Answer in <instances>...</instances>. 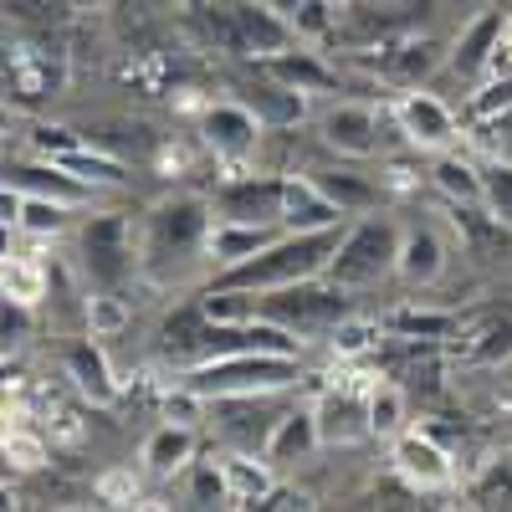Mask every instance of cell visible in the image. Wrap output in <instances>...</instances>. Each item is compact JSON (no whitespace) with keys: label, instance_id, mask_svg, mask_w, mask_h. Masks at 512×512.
Wrapping results in <instances>:
<instances>
[{"label":"cell","instance_id":"6da1fadb","mask_svg":"<svg viewBox=\"0 0 512 512\" xmlns=\"http://www.w3.org/2000/svg\"><path fill=\"white\" fill-rule=\"evenodd\" d=\"M338 231H344V226L277 231L256 256H246V262L216 272V282H226V287H246V292H267V287H292V282L323 277L328 256H333V246H338Z\"/></svg>","mask_w":512,"mask_h":512},{"label":"cell","instance_id":"7a4b0ae2","mask_svg":"<svg viewBox=\"0 0 512 512\" xmlns=\"http://www.w3.org/2000/svg\"><path fill=\"white\" fill-rule=\"evenodd\" d=\"M395 256H400V221L384 216V210H364V216L344 221L323 277L344 292H369L395 277Z\"/></svg>","mask_w":512,"mask_h":512},{"label":"cell","instance_id":"3957f363","mask_svg":"<svg viewBox=\"0 0 512 512\" xmlns=\"http://www.w3.org/2000/svg\"><path fill=\"white\" fill-rule=\"evenodd\" d=\"M205 231H210V200L200 195H169L139 221V267L149 272H180L205 262Z\"/></svg>","mask_w":512,"mask_h":512},{"label":"cell","instance_id":"277c9868","mask_svg":"<svg viewBox=\"0 0 512 512\" xmlns=\"http://www.w3.org/2000/svg\"><path fill=\"white\" fill-rule=\"evenodd\" d=\"M303 379V354H216V359H195L185 364L180 384L200 400H221V395H287Z\"/></svg>","mask_w":512,"mask_h":512},{"label":"cell","instance_id":"5b68a950","mask_svg":"<svg viewBox=\"0 0 512 512\" xmlns=\"http://www.w3.org/2000/svg\"><path fill=\"white\" fill-rule=\"evenodd\" d=\"M77 267L88 272V282L98 292H118L139 272V226H134V216H123V210L88 216V226L77 231Z\"/></svg>","mask_w":512,"mask_h":512},{"label":"cell","instance_id":"8992f818","mask_svg":"<svg viewBox=\"0 0 512 512\" xmlns=\"http://www.w3.org/2000/svg\"><path fill=\"white\" fill-rule=\"evenodd\" d=\"M256 318H272V323L292 328L297 338H328L333 323L349 318V292L333 287L328 277L267 287V292H256Z\"/></svg>","mask_w":512,"mask_h":512},{"label":"cell","instance_id":"52a82bcc","mask_svg":"<svg viewBox=\"0 0 512 512\" xmlns=\"http://www.w3.org/2000/svg\"><path fill=\"white\" fill-rule=\"evenodd\" d=\"M395 128H400V144L415 149V154H441V149H456L461 139V118L446 98L425 93V88H405L390 108Z\"/></svg>","mask_w":512,"mask_h":512},{"label":"cell","instance_id":"ba28073f","mask_svg":"<svg viewBox=\"0 0 512 512\" xmlns=\"http://www.w3.org/2000/svg\"><path fill=\"white\" fill-rule=\"evenodd\" d=\"M277 395H221V400H205V415H210V431H216L231 451H256L262 456L272 425H277Z\"/></svg>","mask_w":512,"mask_h":512},{"label":"cell","instance_id":"9c48e42d","mask_svg":"<svg viewBox=\"0 0 512 512\" xmlns=\"http://www.w3.org/2000/svg\"><path fill=\"white\" fill-rule=\"evenodd\" d=\"M216 221H241V226H277L282 231V175H236L210 200Z\"/></svg>","mask_w":512,"mask_h":512},{"label":"cell","instance_id":"30bf717a","mask_svg":"<svg viewBox=\"0 0 512 512\" xmlns=\"http://www.w3.org/2000/svg\"><path fill=\"white\" fill-rule=\"evenodd\" d=\"M390 446V461L410 492H446L456 482V461L431 431H400Z\"/></svg>","mask_w":512,"mask_h":512},{"label":"cell","instance_id":"8fae6325","mask_svg":"<svg viewBox=\"0 0 512 512\" xmlns=\"http://www.w3.org/2000/svg\"><path fill=\"white\" fill-rule=\"evenodd\" d=\"M379 123L384 113H374L369 103H333L318 113V144L338 159H374L379 154Z\"/></svg>","mask_w":512,"mask_h":512},{"label":"cell","instance_id":"7c38bea8","mask_svg":"<svg viewBox=\"0 0 512 512\" xmlns=\"http://www.w3.org/2000/svg\"><path fill=\"white\" fill-rule=\"evenodd\" d=\"M226 16H231L236 47L251 52L256 62H262V57H277V52H287V47H297V31H292L287 11H277L272 0H231Z\"/></svg>","mask_w":512,"mask_h":512},{"label":"cell","instance_id":"4fadbf2b","mask_svg":"<svg viewBox=\"0 0 512 512\" xmlns=\"http://www.w3.org/2000/svg\"><path fill=\"white\" fill-rule=\"evenodd\" d=\"M262 118H256L241 98L236 103H210L205 118H200V139L216 149V159H246L256 154V144H262Z\"/></svg>","mask_w":512,"mask_h":512},{"label":"cell","instance_id":"5bb4252c","mask_svg":"<svg viewBox=\"0 0 512 512\" xmlns=\"http://www.w3.org/2000/svg\"><path fill=\"white\" fill-rule=\"evenodd\" d=\"M446 236L436 226H400V256H395V277L410 287H436L446 277Z\"/></svg>","mask_w":512,"mask_h":512},{"label":"cell","instance_id":"9a60e30c","mask_svg":"<svg viewBox=\"0 0 512 512\" xmlns=\"http://www.w3.org/2000/svg\"><path fill=\"white\" fill-rule=\"evenodd\" d=\"M303 175L344 210V216H364V210H379V200H384V180L364 175V169H349V164H313Z\"/></svg>","mask_w":512,"mask_h":512},{"label":"cell","instance_id":"2e32d148","mask_svg":"<svg viewBox=\"0 0 512 512\" xmlns=\"http://www.w3.org/2000/svg\"><path fill=\"white\" fill-rule=\"evenodd\" d=\"M67 379L77 384V395L93 400L98 410L118 405V395H123V384H118V374H113V364H108V354H103V344L93 333L67 349Z\"/></svg>","mask_w":512,"mask_h":512},{"label":"cell","instance_id":"e0dca14e","mask_svg":"<svg viewBox=\"0 0 512 512\" xmlns=\"http://www.w3.org/2000/svg\"><path fill=\"white\" fill-rule=\"evenodd\" d=\"M313 420H318V441L323 446H359V441H369V410H364L359 390H328L313 405Z\"/></svg>","mask_w":512,"mask_h":512},{"label":"cell","instance_id":"ac0fdd59","mask_svg":"<svg viewBox=\"0 0 512 512\" xmlns=\"http://www.w3.org/2000/svg\"><path fill=\"white\" fill-rule=\"evenodd\" d=\"M344 221L349 216L308 175H282V231H318V226H344Z\"/></svg>","mask_w":512,"mask_h":512},{"label":"cell","instance_id":"d6986e66","mask_svg":"<svg viewBox=\"0 0 512 512\" xmlns=\"http://www.w3.org/2000/svg\"><path fill=\"white\" fill-rule=\"evenodd\" d=\"M502 26H507L502 11H482L477 21H466L461 36L446 47V72H456V77H487V62H492V47H497Z\"/></svg>","mask_w":512,"mask_h":512},{"label":"cell","instance_id":"ffe728a7","mask_svg":"<svg viewBox=\"0 0 512 512\" xmlns=\"http://www.w3.org/2000/svg\"><path fill=\"white\" fill-rule=\"evenodd\" d=\"M313 451H323L313 405H292V410H282L277 425H272V436H267V446H262V456H267L272 466H297V461H308Z\"/></svg>","mask_w":512,"mask_h":512},{"label":"cell","instance_id":"44dd1931","mask_svg":"<svg viewBox=\"0 0 512 512\" xmlns=\"http://www.w3.org/2000/svg\"><path fill=\"white\" fill-rule=\"evenodd\" d=\"M277 236V226H241V221H216L210 216V231H205V267L210 272H226L246 256H256L267 241Z\"/></svg>","mask_w":512,"mask_h":512},{"label":"cell","instance_id":"7402d4cb","mask_svg":"<svg viewBox=\"0 0 512 512\" xmlns=\"http://www.w3.org/2000/svg\"><path fill=\"white\" fill-rule=\"evenodd\" d=\"M195 451H200V431H195V425L164 420V425L149 431L139 461H144V472H154V477H175V472H185V466L195 461Z\"/></svg>","mask_w":512,"mask_h":512},{"label":"cell","instance_id":"603a6c76","mask_svg":"<svg viewBox=\"0 0 512 512\" xmlns=\"http://www.w3.org/2000/svg\"><path fill=\"white\" fill-rule=\"evenodd\" d=\"M221 472H226V497L231 507H262L267 492L277 487V466L256 451H231L221 456Z\"/></svg>","mask_w":512,"mask_h":512},{"label":"cell","instance_id":"cb8c5ba5","mask_svg":"<svg viewBox=\"0 0 512 512\" xmlns=\"http://www.w3.org/2000/svg\"><path fill=\"white\" fill-rule=\"evenodd\" d=\"M262 72L277 77V82H287V88H297V93H308V98L338 88V72L318 52H303V41L287 47V52H277V57H262Z\"/></svg>","mask_w":512,"mask_h":512},{"label":"cell","instance_id":"d4e9b609","mask_svg":"<svg viewBox=\"0 0 512 512\" xmlns=\"http://www.w3.org/2000/svg\"><path fill=\"white\" fill-rule=\"evenodd\" d=\"M52 292V272L47 262H36L26 251H11L6 262H0V297H6L11 308H41Z\"/></svg>","mask_w":512,"mask_h":512},{"label":"cell","instance_id":"484cf974","mask_svg":"<svg viewBox=\"0 0 512 512\" xmlns=\"http://www.w3.org/2000/svg\"><path fill=\"white\" fill-rule=\"evenodd\" d=\"M6 185H16V190H26V195H52V200H67V205H88V200L98 195V190H88L82 180H72L67 169L52 164V159L6 169Z\"/></svg>","mask_w":512,"mask_h":512},{"label":"cell","instance_id":"4316f807","mask_svg":"<svg viewBox=\"0 0 512 512\" xmlns=\"http://www.w3.org/2000/svg\"><path fill=\"white\" fill-rule=\"evenodd\" d=\"M241 103L262 118V128H292V123L308 118V93L287 88V82H277V77H267V72H262V82H256Z\"/></svg>","mask_w":512,"mask_h":512},{"label":"cell","instance_id":"83f0119b","mask_svg":"<svg viewBox=\"0 0 512 512\" xmlns=\"http://www.w3.org/2000/svg\"><path fill=\"white\" fill-rule=\"evenodd\" d=\"M431 185L451 200V205H482V164L466 159L456 149H441L431 164Z\"/></svg>","mask_w":512,"mask_h":512},{"label":"cell","instance_id":"f1b7e54d","mask_svg":"<svg viewBox=\"0 0 512 512\" xmlns=\"http://www.w3.org/2000/svg\"><path fill=\"white\" fill-rule=\"evenodd\" d=\"M52 164H62L72 180H82L88 190H123L128 185V169L113 159V154H103V149H88V144H77V149H67V154H57Z\"/></svg>","mask_w":512,"mask_h":512},{"label":"cell","instance_id":"f546056e","mask_svg":"<svg viewBox=\"0 0 512 512\" xmlns=\"http://www.w3.org/2000/svg\"><path fill=\"white\" fill-rule=\"evenodd\" d=\"M502 359H512V313H507V318L492 313V318H482L472 333L461 338V364L492 369V364H502Z\"/></svg>","mask_w":512,"mask_h":512},{"label":"cell","instance_id":"4dcf8cb0","mask_svg":"<svg viewBox=\"0 0 512 512\" xmlns=\"http://www.w3.org/2000/svg\"><path fill=\"white\" fill-rule=\"evenodd\" d=\"M364 410H369V436L379 441H395L405 431V415H410V400L395 379H379L369 384V395H364Z\"/></svg>","mask_w":512,"mask_h":512},{"label":"cell","instance_id":"1f68e13d","mask_svg":"<svg viewBox=\"0 0 512 512\" xmlns=\"http://www.w3.org/2000/svg\"><path fill=\"white\" fill-rule=\"evenodd\" d=\"M446 67V47L436 36H415V41H400L395 47V77L405 88H420L425 77H436Z\"/></svg>","mask_w":512,"mask_h":512},{"label":"cell","instance_id":"d6a6232c","mask_svg":"<svg viewBox=\"0 0 512 512\" xmlns=\"http://www.w3.org/2000/svg\"><path fill=\"white\" fill-rule=\"evenodd\" d=\"M72 210H77V205L52 200V195H26V200H21V221H16V231L41 236V241H47V236H67Z\"/></svg>","mask_w":512,"mask_h":512},{"label":"cell","instance_id":"836d02e7","mask_svg":"<svg viewBox=\"0 0 512 512\" xmlns=\"http://www.w3.org/2000/svg\"><path fill=\"white\" fill-rule=\"evenodd\" d=\"M195 308L205 323H246V318H256V292L216 282L205 297H195Z\"/></svg>","mask_w":512,"mask_h":512},{"label":"cell","instance_id":"e575fe53","mask_svg":"<svg viewBox=\"0 0 512 512\" xmlns=\"http://www.w3.org/2000/svg\"><path fill=\"white\" fill-rule=\"evenodd\" d=\"M482 210H487V221L512 231V159L482 164Z\"/></svg>","mask_w":512,"mask_h":512},{"label":"cell","instance_id":"d590c367","mask_svg":"<svg viewBox=\"0 0 512 512\" xmlns=\"http://www.w3.org/2000/svg\"><path fill=\"white\" fill-rule=\"evenodd\" d=\"M384 328H390L395 338H451L461 328L456 313H415V308H400L384 318Z\"/></svg>","mask_w":512,"mask_h":512},{"label":"cell","instance_id":"8d00e7d4","mask_svg":"<svg viewBox=\"0 0 512 512\" xmlns=\"http://www.w3.org/2000/svg\"><path fill=\"white\" fill-rule=\"evenodd\" d=\"M82 318H88V333L93 338H118L128 328V303L118 292H93L88 303H82Z\"/></svg>","mask_w":512,"mask_h":512},{"label":"cell","instance_id":"74e56055","mask_svg":"<svg viewBox=\"0 0 512 512\" xmlns=\"http://www.w3.org/2000/svg\"><path fill=\"white\" fill-rule=\"evenodd\" d=\"M379 333H384V323H354V313H349L344 323L328 328V349L338 359H359V354H369L379 344Z\"/></svg>","mask_w":512,"mask_h":512},{"label":"cell","instance_id":"f35d334b","mask_svg":"<svg viewBox=\"0 0 512 512\" xmlns=\"http://www.w3.org/2000/svg\"><path fill=\"white\" fill-rule=\"evenodd\" d=\"M185 477H190V502H195V507H231L221 461H190Z\"/></svg>","mask_w":512,"mask_h":512},{"label":"cell","instance_id":"ab89813d","mask_svg":"<svg viewBox=\"0 0 512 512\" xmlns=\"http://www.w3.org/2000/svg\"><path fill=\"white\" fill-rule=\"evenodd\" d=\"M287 21H292L297 41H323L333 31V6L328 0H297V6L287 11Z\"/></svg>","mask_w":512,"mask_h":512},{"label":"cell","instance_id":"60d3db41","mask_svg":"<svg viewBox=\"0 0 512 512\" xmlns=\"http://www.w3.org/2000/svg\"><path fill=\"white\" fill-rule=\"evenodd\" d=\"M477 144L492 154V159H512V108H502V113H487V118H477Z\"/></svg>","mask_w":512,"mask_h":512},{"label":"cell","instance_id":"b9f144b4","mask_svg":"<svg viewBox=\"0 0 512 512\" xmlns=\"http://www.w3.org/2000/svg\"><path fill=\"white\" fill-rule=\"evenodd\" d=\"M77 144H88V139H82L77 128H67V123H36V134H31L36 159H57V154L77 149Z\"/></svg>","mask_w":512,"mask_h":512},{"label":"cell","instance_id":"7bdbcfd3","mask_svg":"<svg viewBox=\"0 0 512 512\" xmlns=\"http://www.w3.org/2000/svg\"><path fill=\"white\" fill-rule=\"evenodd\" d=\"M159 415H164V420H180V425H200V420H205V400L190 390V384H180L175 395L159 400Z\"/></svg>","mask_w":512,"mask_h":512},{"label":"cell","instance_id":"ee69618b","mask_svg":"<svg viewBox=\"0 0 512 512\" xmlns=\"http://www.w3.org/2000/svg\"><path fill=\"white\" fill-rule=\"evenodd\" d=\"M0 451H6L16 466H26V472H36V466H47V446H41L36 436H26V431H6V441H0Z\"/></svg>","mask_w":512,"mask_h":512},{"label":"cell","instance_id":"f6af8a7d","mask_svg":"<svg viewBox=\"0 0 512 512\" xmlns=\"http://www.w3.org/2000/svg\"><path fill=\"white\" fill-rule=\"evenodd\" d=\"M502 108H512V77H487L472 98V118H487V113H502Z\"/></svg>","mask_w":512,"mask_h":512},{"label":"cell","instance_id":"bcb514c9","mask_svg":"<svg viewBox=\"0 0 512 512\" xmlns=\"http://www.w3.org/2000/svg\"><path fill=\"white\" fill-rule=\"evenodd\" d=\"M134 497H139V477H134V472H123V466H118V472L98 477V502H108V507H128Z\"/></svg>","mask_w":512,"mask_h":512},{"label":"cell","instance_id":"7dc6e473","mask_svg":"<svg viewBox=\"0 0 512 512\" xmlns=\"http://www.w3.org/2000/svg\"><path fill=\"white\" fill-rule=\"evenodd\" d=\"M477 502H482V507H512V461L492 466L487 482L477 487Z\"/></svg>","mask_w":512,"mask_h":512},{"label":"cell","instance_id":"c3c4849f","mask_svg":"<svg viewBox=\"0 0 512 512\" xmlns=\"http://www.w3.org/2000/svg\"><path fill=\"white\" fill-rule=\"evenodd\" d=\"M21 200H26V190H16V185H0V221H21Z\"/></svg>","mask_w":512,"mask_h":512},{"label":"cell","instance_id":"681fc988","mask_svg":"<svg viewBox=\"0 0 512 512\" xmlns=\"http://www.w3.org/2000/svg\"><path fill=\"white\" fill-rule=\"evenodd\" d=\"M11 251H16V226H11V221H0V262H6Z\"/></svg>","mask_w":512,"mask_h":512},{"label":"cell","instance_id":"f907efd6","mask_svg":"<svg viewBox=\"0 0 512 512\" xmlns=\"http://www.w3.org/2000/svg\"><path fill=\"white\" fill-rule=\"evenodd\" d=\"M11 128H16V113H11L6 103H0V139H6V134H11Z\"/></svg>","mask_w":512,"mask_h":512},{"label":"cell","instance_id":"816d5d0a","mask_svg":"<svg viewBox=\"0 0 512 512\" xmlns=\"http://www.w3.org/2000/svg\"><path fill=\"white\" fill-rule=\"evenodd\" d=\"M6 507H16V487H11V482H0V512H6Z\"/></svg>","mask_w":512,"mask_h":512}]
</instances>
